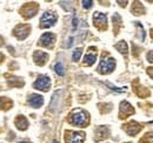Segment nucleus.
<instances>
[{"mask_svg":"<svg viewBox=\"0 0 153 143\" xmlns=\"http://www.w3.org/2000/svg\"><path fill=\"white\" fill-rule=\"evenodd\" d=\"M71 123L76 127H85L88 123V114L82 109H74L71 113Z\"/></svg>","mask_w":153,"mask_h":143,"instance_id":"nucleus-1","label":"nucleus"},{"mask_svg":"<svg viewBox=\"0 0 153 143\" xmlns=\"http://www.w3.org/2000/svg\"><path fill=\"white\" fill-rule=\"evenodd\" d=\"M114 67H115L114 59L113 57H107V59H104V60L100 61L98 71L100 72L101 74H107V73H111V72L113 71Z\"/></svg>","mask_w":153,"mask_h":143,"instance_id":"nucleus-2","label":"nucleus"},{"mask_svg":"<svg viewBox=\"0 0 153 143\" xmlns=\"http://www.w3.org/2000/svg\"><path fill=\"white\" fill-rule=\"evenodd\" d=\"M57 21V15L53 14L52 12H45L40 19V27L41 28H48L53 26Z\"/></svg>","mask_w":153,"mask_h":143,"instance_id":"nucleus-3","label":"nucleus"},{"mask_svg":"<svg viewBox=\"0 0 153 143\" xmlns=\"http://www.w3.org/2000/svg\"><path fill=\"white\" fill-rule=\"evenodd\" d=\"M34 88L39 90H47L51 86V80L48 76L46 75H40L38 77V80L34 82Z\"/></svg>","mask_w":153,"mask_h":143,"instance_id":"nucleus-4","label":"nucleus"},{"mask_svg":"<svg viewBox=\"0 0 153 143\" xmlns=\"http://www.w3.org/2000/svg\"><path fill=\"white\" fill-rule=\"evenodd\" d=\"M38 11V5L34 4V2H28L27 5H25L22 8H21V12H22V15L26 19L32 18L33 15H36Z\"/></svg>","mask_w":153,"mask_h":143,"instance_id":"nucleus-5","label":"nucleus"},{"mask_svg":"<svg viewBox=\"0 0 153 143\" xmlns=\"http://www.w3.org/2000/svg\"><path fill=\"white\" fill-rule=\"evenodd\" d=\"M61 94H62V90H57L54 91L52 99H51V102H50V110L53 111V113H57L59 107H60V100H61Z\"/></svg>","mask_w":153,"mask_h":143,"instance_id":"nucleus-6","label":"nucleus"},{"mask_svg":"<svg viewBox=\"0 0 153 143\" xmlns=\"http://www.w3.org/2000/svg\"><path fill=\"white\" fill-rule=\"evenodd\" d=\"M67 137L66 141L67 143H82L85 140V134L84 133H79V131H71L67 133Z\"/></svg>","mask_w":153,"mask_h":143,"instance_id":"nucleus-7","label":"nucleus"},{"mask_svg":"<svg viewBox=\"0 0 153 143\" xmlns=\"http://www.w3.org/2000/svg\"><path fill=\"white\" fill-rule=\"evenodd\" d=\"M28 33H30V26L28 25H20L14 29V35L20 40L25 39L28 35Z\"/></svg>","mask_w":153,"mask_h":143,"instance_id":"nucleus-8","label":"nucleus"},{"mask_svg":"<svg viewBox=\"0 0 153 143\" xmlns=\"http://www.w3.org/2000/svg\"><path fill=\"white\" fill-rule=\"evenodd\" d=\"M33 57H34V62L39 65V66H42L46 63V61L48 60V55L45 53V52H41V51H37L33 54Z\"/></svg>","mask_w":153,"mask_h":143,"instance_id":"nucleus-9","label":"nucleus"},{"mask_svg":"<svg viewBox=\"0 0 153 143\" xmlns=\"http://www.w3.org/2000/svg\"><path fill=\"white\" fill-rule=\"evenodd\" d=\"M28 103L32 106L33 108H40L44 103V99L41 95H38V94H33L30 96L28 99Z\"/></svg>","mask_w":153,"mask_h":143,"instance_id":"nucleus-10","label":"nucleus"},{"mask_svg":"<svg viewBox=\"0 0 153 143\" xmlns=\"http://www.w3.org/2000/svg\"><path fill=\"white\" fill-rule=\"evenodd\" d=\"M54 40H56L54 34H52V33H45V34H42L41 38H40V45H42L45 47H48V46H51L53 43Z\"/></svg>","mask_w":153,"mask_h":143,"instance_id":"nucleus-11","label":"nucleus"},{"mask_svg":"<svg viewBox=\"0 0 153 143\" xmlns=\"http://www.w3.org/2000/svg\"><path fill=\"white\" fill-rule=\"evenodd\" d=\"M132 113H133V108L128 102L123 101L120 103V115H121V117H126V115L132 114Z\"/></svg>","mask_w":153,"mask_h":143,"instance_id":"nucleus-12","label":"nucleus"},{"mask_svg":"<svg viewBox=\"0 0 153 143\" xmlns=\"http://www.w3.org/2000/svg\"><path fill=\"white\" fill-rule=\"evenodd\" d=\"M107 135H108V128L107 127L101 125V127H98L96 129V141L104 140L105 137H107Z\"/></svg>","mask_w":153,"mask_h":143,"instance_id":"nucleus-13","label":"nucleus"},{"mask_svg":"<svg viewBox=\"0 0 153 143\" xmlns=\"http://www.w3.org/2000/svg\"><path fill=\"white\" fill-rule=\"evenodd\" d=\"M93 21L97 26H105L106 22H107V18L104 13H100V12H96L94 15H93Z\"/></svg>","mask_w":153,"mask_h":143,"instance_id":"nucleus-14","label":"nucleus"},{"mask_svg":"<svg viewBox=\"0 0 153 143\" xmlns=\"http://www.w3.org/2000/svg\"><path fill=\"white\" fill-rule=\"evenodd\" d=\"M139 130H140V125L137 123V122H134V121L130 122V123L127 125V127H126V131H127L131 136H134Z\"/></svg>","mask_w":153,"mask_h":143,"instance_id":"nucleus-15","label":"nucleus"},{"mask_svg":"<svg viewBox=\"0 0 153 143\" xmlns=\"http://www.w3.org/2000/svg\"><path fill=\"white\" fill-rule=\"evenodd\" d=\"M96 60H97L96 52H93V53L88 52V53L85 55V57H84V62H85V65H88V66H92V65L96 62Z\"/></svg>","mask_w":153,"mask_h":143,"instance_id":"nucleus-16","label":"nucleus"},{"mask_svg":"<svg viewBox=\"0 0 153 143\" xmlns=\"http://www.w3.org/2000/svg\"><path fill=\"white\" fill-rule=\"evenodd\" d=\"M16 125H17V128L20 129V130H25L27 128V125H28V122H27L26 117L19 116V117L16 119Z\"/></svg>","mask_w":153,"mask_h":143,"instance_id":"nucleus-17","label":"nucleus"},{"mask_svg":"<svg viewBox=\"0 0 153 143\" xmlns=\"http://www.w3.org/2000/svg\"><path fill=\"white\" fill-rule=\"evenodd\" d=\"M115 48H117L120 53H123V54H126L127 53V51H128V46H127L126 41H124V40L119 41V42L115 45Z\"/></svg>","mask_w":153,"mask_h":143,"instance_id":"nucleus-18","label":"nucleus"},{"mask_svg":"<svg viewBox=\"0 0 153 143\" xmlns=\"http://www.w3.org/2000/svg\"><path fill=\"white\" fill-rule=\"evenodd\" d=\"M8 83H10V86H13V87H20L24 85V81L20 77H11L8 80Z\"/></svg>","mask_w":153,"mask_h":143,"instance_id":"nucleus-19","label":"nucleus"},{"mask_svg":"<svg viewBox=\"0 0 153 143\" xmlns=\"http://www.w3.org/2000/svg\"><path fill=\"white\" fill-rule=\"evenodd\" d=\"M139 8H140V12H141V14H143V13L145 12V10H144L143 5H141L140 2H134L133 8H132V12H133L134 14H140V13H139Z\"/></svg>","mask_w":153,"mask_h":143,"instance_id":"nucleus-20","label":"nucleus"},{"mask_svg":"<svg viewBox=\"0 0 153 143\" xmlns=\"http://www.w3.org/2000/svg\"><path fill=\"white\" fill-rule=\"evenodd\" d=\"M54 71H56V73H57L58 75H60V76H62V75L65 74L64 66H62L61 62H57V63H56V66H54Z\"/></svg>","mask_w":153,"mask_h":143,"instance_id":"nucleus-21","label":"nucleus"},{"mask_svg":"<svg viewBox=\"0 0 153 143\" xmlns=\"http://www.w3.org/2000/svg\"><path fill=\"white\" fill-rule=\"evenodd\" d=\"M81 53H82L81 48H76V49H74V51H73V55H72L73 61H79V59H80V56H81Z\"/></svg>","mask_w":153,"mask_h":143,"instance_id":"nucleus-22","label":"nucleus"},{"mask_svg":"<svg viewBox=\"0 0 153 143\" xmlns=\"http://www.w3.org/2000/svg\"><path fill=\"white\" fill-rule=\"evenodd\" d=\"M60 5H61V7H64L66 11L72 10V2H70V1H61Z\"/></svg>","mask_w":153,"mask_h":143,"instance_id":"nucleus-23","label":"nucleus"},{"mask_svg":"<svg viewBox=\"0 0 153 143\" xmlns=\"http://www.w3.org/2000/svg\"><path fill=\"white\" fill-rule=\"evenodd\" d=\"M81 4H82V7H84V8H90V7H92V6H93V1H91V0H90V1L84 0Z\"/></svg>","mask_w":153,"mask_h":143,"instance_id":"nucleus-24","label":"nucleus"},{"mask_svg":"<svg viewBox=\"0 0 153 143\" xmlns=\"http://www.w3.org/2000/svg\"><path fill=\"white\" fill-rule=\"evenodd\" d=\"M135 25H137V27L140 29V33H141V41H144V40H145V36H146V34H145V32H144V29H143V26H141L139 22H135Z\"/></svg>","mask_w":153,"mask_h":143,"instance_id":"nucleus-25","label":"nucleus"},{"mask_svg":"<svg viewBox=\"0 0 153 143\" xmlns=\"http://www.w3.org/2000/svg\"><path fill=\"white\" fill-rule=\"evenodd\" d=\"M105 83H106V85H107V86H108V87H110V88H111L112 90H114V91H118V93L125 91V89H120V88H117V87H114L112 83H110V82H105Z\"/></svg>","mask_w":153,"mask_h":143,"instance_id":"nucleus-26","label":"nucleus"},{"mask_svg":"<svg viewBox=\"0 0 153 143\" xmlns=\"http://www.w3.org/2000/svg\"><path fill=\"white\" fill-rule=\"evenodd\" d=\"M144 140H147L149 143H153V133H147Z\"/></svg>","mask_w":153,"mask_h":143,"instance_id":"nucleus-27","label":"nucleus"},{"mask_svg":"<svg viewBox=\"0 0 153 143\" xmlns=\"http://www.w3.org/2000/svg\"><path fill=\"white\" fill-rule=\"evenodd\" d=\"M72 43H73V38L71 36V38L67 39V42L65 43V47H66V48H70V47L72 46Z\"/></svg>","mask_w":153,"mask_h":143,"instance_id":"nucleus-28","label":"nucleus"},{"mask_svg":"<svg viewBox=\"0 0 153 143\" xmlns=\"http://www.w3.org/2000/svg\"><path fill=\"white\" fill-rule=\"evenodd\" d=\"M78 18L76 17H74L73 18V20H72V27H73V29H76V27H78Z\"/></svg>","mask_w":153,"mask_h":143,"instance_id":"nucleus-29","label":"nucleus"},{"mask_svg":"<svg viewBox=\"0 0 153 143\" xmlns=\"http://www.w3.org/2000/svg\"><path fill=\"white\" fill-rule=\"evenodd\" d=\"M147 61L153 62V51H151V52L147 53Z\"/></svg>","mask_w":153,"mask_h":143,"instance_id":"nucleus-30","label":"nucleus"},{"mask_svg":"<svg viewBox=\"0 0 153 143\" xmlns=\"http://www.w3.org/2000/svg\"><path fill=\"white\" fill-rule=\"evenodd\" d=\"M147 73H149V75H150V76H151V77L153 79V67L149 68V69H147Z\"/></svg>","mask_w":153,"mask_h":143,"instance_id":"nucleus-31","label":"nucleus"},{"mask_svg":"<svg viewBox=\"0 0 153 143\" xmlns=\"http://www.w3.org/2000/svg\"><path fill=\"white\" fill-rule=\"evenodd\" d=\"M2 45H4V39H2L1 36H0V47H1Z\"/></svg>","mask_w":153,"mask_h":143,"instance_id":"nucleus-32","label":"nucleus"},{"mask_svg":"<svg viewBox=\"0 0 153 143\" xmlns=\"http://www.w3.org/2000/svg\"><path fill=\"white\" fill-rule=\"evenodd\" d=\"M1 60H4V55L0 53V62H1Z\"/></svg>","mask_w":153,"mask_h":143,"instance_id":"nucleus-33","label":"nucleus"},{"mask_svg":"<svg viewBox=\"0 0 153 143\" xmlns=\"http://www.w3.org/2000/svg\"><path fill=\"white\" fill-rule=\"evenodd\" d=\"M19 143H31V142H28V141H20Z\"/></svg>","mask_w":153,"mask_h":143,"instance_id":"nucleus-34","label":"nucleus"},{"mask_svg":"<svg viewBox=\"0 0 153 143\" xmlns=\"http://www.w3.org/2000/svg\"><path fill=\"white\" fill-rule=\"evenodd\" d=\"M52 143H59V142H58V141H53Z\"/></svg>","mask_w":153,"mask_h":143,"instance_id":"nucleus-35","label":"nucleus"}]
</instances>
